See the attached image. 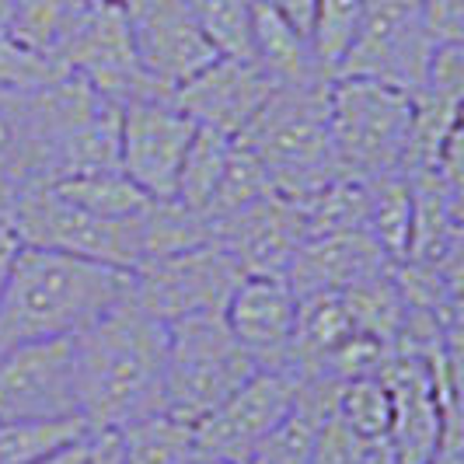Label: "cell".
Returning a JSON list of instances; mask_svg holds the SVG:
<instances>
[{"instance_id":"cell-26","label":"cell","mask_w":464,"mask_h":464,"mask_svg":"<svg viewBox=\"0 0 464 464\" xmlns=\"http://www.w3.org/2000/svg\"><path fill=\"white\" fill-rule=\"evenodd\" d=\"M231 147H234L231 137H224V133H217V130H207V126H196L171 199L203 213L209 203V196L217 192V182H220V175H224V164L231 158Z\"/></svg>"},{"instance_id":"cell-13","label":"cell","mask_w":464,"mask_h":464,"mask_svg":"<svg viewBox=\"0 0 464 464\" xmlns=\"http://www.w3.org/2000/svg\"><path fill=\"white\" fill-rule=\"evenodd\" d=\"M297 405V377L290 371H256L224 405L192 422L196 454L248 464V454Z\"/></svg>"},{"instance_id":"cell-36","label":"cell","mask_w":464,"mask_h":464,"mask_svg":"<svg viewBox=\"0 0 464 464\" xmlns=\"http://www.w3.org/2000/svg\"><path fill=\"white\" fill-rule=\"evenodd\" d=\"M92 437V433H88ZM88 437L77 443H70L63 450H56V454H49L43 461H32V464H84V454H88Z\"/></svg>"},{"instance_id":"cell-2","label":"cell","mask_w":464,"mask_h":464,"mask_svg":"<svg viewBox=\"0 0 464 464\" xmlns=\"http://www.w3.org/2000/svg\"><path fill=\"white\" fill-rule=\"evenodd\" d=\"M130 294V273L22 245L0 294V349L73 339Z\"/></svg>"},{"instance_id":"cell-33","label":"cell","mask_w":464,"mask_h":464,"mask_svg":"<svg viewBox=\"0 0 464 464\" xmlns=\"http://www.w3.org/2000/svg\"><path fill=\"white\" fill-rule=\"evenodd\" d=\"M419 14L437 46H464V0H419Z\"/></svg>"},{"instance_id":"cell-17","label":"cell","mask_w":464,"mask_h":464,"mask_svg":"<svg viewBox=\"0 0 464 464\" xmlns=\"http://www.w3.org/2000/svg\"><path fill=\"white\" fill-rule=\"evenodd\" d=\"M395 262L367 231L349 234H318L304 237L297 256L286 269V283L294 297L311 294H346L353 286L392 273Z\"/></svg>"},{"instance_id":"cell-15","label":"cell","mask_w":464,"mask_h":464,"mask_svg":"<svg viewBox=\"0 0 464 464\" xmlns=\"http://www.w3.org/2000/svg\"><path fill=\"white\" fill-rule=\"evenodd\" d=\"M269 94H273V81L258 70L256 60L217 56L209 67L188 77L182 88H175L171 102L196 126L237 140L258 116V109L269 102Z\"/></svg>"},{"instance_id":"cell-24","label":"cell","mask_w":464,"mask_h":464,"mask_svg":"<svg viewBox=\"0 0 464 464\" xmlns=\"http://www.w3.org/2000/svg\"><path fill=\"white\" fill-rule=\"evenodd\" d=\"M53 188L84 207L94 217H109V220H133L143 217L147 207L154 203L150 196H143L122 171H92V175H73V179H60L53 182Z\"/></svg>"},{"instance_id":"cell-20","label":"cell","mask_w":464,"mask_h":464,"mask_svg":"<svg viewBox=\"0 0 464 464\" xmlns=\"http://www.w3.org/2000/svg\"><path fill=\"white\" fill-rule=\"evenodd\" d=\"M297 377V405L276 430L248 454V464H311L318 430L335 409L339 381L314 377V373H294Z\"/></svg>"},{"instance_id":"cell-12","label":"cell","mask_w":464,"mask_h":464,"mask_svg":"<svg viewBox=\"0 0 464 464\" xmlns=\"http://www.w3.org/2000/svg\"><path fill=\"white\" fill-rule=\"evenodd\" d=\"M122 18L140 67L164 94H175V88L217 60V49L186 0H126Z\"/></svg>"},{"instance_id":"cell-8","label":"cell","mask_w":464,"mask_h":464,"mask_svg":"<svg viewBox=\"0 0 464 464\" xmlns=\"http://www.w3.org/2000/svg\"><path fill=\"white\" fill-rule=\"evenodd\" d=\"M241 279V269L220 245H199L140 262L130 273V294L143 311L171 325L192 314H224Z\"/></svg>"},{"instance_id":"cell-21","label":"cell","mask_w":464,"mask_h":464,"mask_svg":"<svg viewBox=\"0 0 464 464\" xmlns=\"http://www.w3.org/2000/svg\"><path fill=\"white\" fill-rule=\"evenodd\" d=\"M88 7L92 4H84V0H11L7 32L24 49L60 63V53L67 46L70 32L77 28Z\"/></svg>"},{"instance_id":"cell-10","label":"cell","mask_w":464,"mask_h":464,"mask_svg":"<svg viewBox=\"0 0 464 464\" xmlns=\"http://www.w3.org/2000/svg\"><path fill=\"white\" fill-rule=\"evenodd\" d=\"M0 419L7 422L81 419L73 339L0 349Z\"/></svg>"},{"instance_id":"cell-38","label":"cell","mask_w":464,"mask_h":464,"mask_svg":"<svg viewBox=\"0 0 464 464\" xmlns=\"http://www.w3.org/2000/svg\"><path fill=\"white\" fill-rule=\"evenodd\" d=\"M84 4H116V7H122L126 0H84Z\"/></svg>"},{"instance_id":"cell-29","label":"cell","mask_w":464,"mask_h":464,"mask_svg":"<svg viewBox=\"0 0 464 464\" xmlns=\"http://www.w3.org/2000/svg\"><path fill=\"white\" fill-rule=\"evenodd\" d=\"M92 430L84 419L67 422H7L0 419V464H32L84 440Z\"/></svg>"},{"instance_id":"cell-28","label":"cell","mask_w":464,"mask_h":464,"mask_svg":"<svg viewBox=\"0 0 464 464\" xmlns=\"http://www.w3.org/2000/svg\"><path fill=\"white\" fill-rule=\"evenodd\" d=\"M276 188L269 182V175H266V168L258 164V158L248 150V147H241L237 140H234L231 147V158L224 164V175H220V182H217V192L209 196L207 203V220H209V231H213V224L217 220H224V217H231L237 209L252 207L258 199H266V196H273Z\"/></svg>"},{"instance_id":"cell-35","label":"cell","mask_w":464,"mask_h":464,"mask_svg":"<svg viewBox=\"0 0 464 464\" xmlns=\"http://www.w3.org/2000/svg\"><path fill=\"white\" fill-rule=\"evenodd\" d=\"M276 14H283L286 22L294 24V28H301L311 35V18H314V4L318 0H266Z\"/></svg>"},{"instance_id":"cell-19","label":"cell","mask_w":464,"mask_h":464,"mask_svg":"<svg viewBox=\"0 0 464 464\" xmlns=\"http://www.w3.org/2000/svg\"><path fill=\"white\" fill-rule=\"evenodd\" d=\"M32 92H0V207L49 186Z\"/></svg>"},{"instance_id":"cell-11","label":"cell","mask_w":464,"mask_h":464,"mask_svg":"<svg viewBox=\"0 0 464 464\" xmlns=\"http://www.w3.org/2000/svg\"><path fill=\"white\" fill-rule=\"evenodd\" d=\"M196 122L171 98L119 109V171L150 199H171Z\"/></svg>"},{"instance_id":"cell-14","label":"cell","mask_w":464,"mask_h":464,"mask_svg":"<svg viewBox=\"0 0 464 464\" xmlns=\"http://www.w3.org/2000/svg\"><path fill=\"white\" fill-rule=\"evenodd\" d=\"M307 237L301 203L286 196H266L213 224V245H220L241 276H283Z\"/></svg>"},{"instance_id":"cell-7","label":"cell","mask_w":464,"mask_h":464,"mask_svg":"<svg viewBox=\"0 0 464 464\" xmlns=\"http://www.w3.org/2000/svg\"><path fill=\"white\" fill-rule=\"evenodd\" d=\"M437 43L419 14V0H367L335 77L377 81L398 92H416L430 70Z\"/></svg>"},{"instance_id":"cell-16","label":"cell","mask_w":464,"mask_h":464,"mask_svg":"<svg viewBox=\"0 0 464 464\" xmlns=\"http://www.w3.org/2000/svg\"><path fill=\"white\" fill-rule=\"evenodd\" d=\"M224 322L258 371H290L297 297L283 276H245L224 307Z\"/></svg>"},{"instance_id":"cell-1","label":"cell","mask_w":464,"mask_h":464,"mask_svg":"<svg viewBox=\"0 0 464 464\" xmlns=\"http://www.w3.org/2000/svg\"><path fill=\"white\" fill-rule=\"evenodd\" d=\"M164 349L168 325L143 311L133 294L73 335L81 419L92 433L164 412Z\"/></svg>"},{"instance_id":"cell-27","label":"cell","mask_w":464,"mask_h":464,"mask_svg":"<svg viewBox=\"0 0 464 464\" xmlns=\"http://www.w3.org/2000/svg\"><path fill=\"white\" fill-rule=\"evenodd\" d=\"M301 209L307 237L367 231V186L363 179L339 175L322 192H314L307 203H301Z\"/></svg>"},{"instance_id":"cell-37","label":"cell","mask_w":464,"mask_h":464,"mask_svg":"<svg viewBox=\"0 0 464 464\" xmlns=\"http://www.w3.org/2000/svg\"><path fill=\"white\" fill-rule=\"evenodd\" d=\"M188 464H237V461H227V458H209V454H196Z\"/></svg>"},{"instance_id":"cell-5","label":"cell","mask_w":464,"mask_h":464,"mask_svg":"<svg viewBox=\"0 0 464 464\" xmlns=\"http://www.w3.org/2000/svg\"><path fill=\"white\" fill-rule=\"evenodd\" d=\"M224 314H192L168 325L164 349V412L199 422L256 373Z\"/></svg>"},{"instance_id":"cell-22","label":"cell","mask_w":464,"mask_h":464,"mask_svg":"<svg viewBox=\"0 0 464 464\" xmlns=\"http://www.w3.org/2000/svg\"><path fill=\"white\" fill-rule=\"evenodd\" d=\"M363 186H367V234L398 266L409 252V237H412V186H409V175L405 171L377 175V179H363Z\"/></svg>"},{"instance_id":"cell-25","label":"cell","mask_w":464,"mask_h":464,"mask_svg":"<svg viewBox=\"0 0 464 464\" xmlns=\"http://www.w3.org/2000/svg\"><path fill=\"white\" fill-rule=\"evenodd\" d=\"M332 416L346 426L356 440L363 443H388L392 433V395L381 373L353 377L339 388Z\"/></svg>"},{"instance_id":"cell-32","label":"cell","mask_w":464,"mask_h":464,"mask_svg":"<svg viewBox=\"0 0 464 464\" xmlns=\"http://www.w3.org/2000/svg\"><path fill=\"white\" fill-rule=\"evenodd\" d=\"M67 70L46 56L24 49L18 39H11L7 28H0V92H32L56 81Z\"/></svg>"},{"instance_id":"cell-18","label":"cell","mask_w":464,"mask_h":464,"mask_svg":"<svg viewBox=\"0 0 464 464\" xmlns=\"http://www.w3.org/2000/svg\"><path fill=\"white\" fill-rule=\"evenodd\" d=\"M252 60L273 88H314L332 81L311 35L294 28L266 0H252Z\"/></svg>"},{"instance_id":"cell-6","label":"cell","mask_w":464,"mask_h":464,"mask_svg":"<svg viewBox=\"0 0 464 464\" xmlns=\"http://www.w3.org/2000/svg\"><path fill=\"white\" fill-rule=\"evenodd\" d=\"M4 209L22 245L92 258L122 273H133L143 262V217L133 220L94 217L84 207L63 199L53 186L32 188Z\"/></svg>"},{"instance_id":"cell-23","label":"cell","mask_w":464,"mask_h":464,"mask_svg":"<svg viewBox=\"0 0 464 464\" xmlns=\"http://www.w3.org/2000/svg\"><path fill=\"white\" fill-rule=\"evenodd\" d=\"M116 433L122 464H188L196 458L192 422L171 412L143 416Z\"/></svg>"},{"instance_id":"cell-4","label":"cell","mask_w":464,"mask_h":464,"mask_svg":"<svg viewBox=\"0 0 464 464\" xmlns=\"http://www.w3.org/2000/svg\"><path fill=\"white\" fill-rule=\"evenodd\" d=\"M328 130L339 168L353 179L405 171L412 150V94L377 81L332 77Z\"/></svg>"},{"instance_id":"cell-34","label":"cell","mask_w":464,"mask_h":464,"mask_svg":"<svg viewBox=\"0 0 464 464\" xmlns=\"http://www.w3.org/2000/svg\"><path fill=\"white\" fill-rule=\"evenodd\" d=\"M18 248H22V241L14 234V224H11L7 209L0 207V294H4V283H7V273H11V262L18 256Z\"/></svg>"},{"instance_id":"cell-31","label":"cell","mask_w":464,"mask_h":464,"mask_svg":"<svg viewBox=\"0 0 464 464\" xmlns=\"http://www.w3.org/2000/svg\"><path fill=\"white\" fill-rule=\"evenodd\" d=\"M367 11V0H318L314 4V18H311V43L314 53L322 56V63L332 70L343 60L346 46L356 35V24Z\"/></svg>"},{"instance_id":"cell-3","label":"cell","mask_w":464,"mask_h":464,"mask_svg":"<svg viewBox=\"0 0 464 464\" xmlns=\"http://www.w3.org/2000/svg\"><path fill=\"white\" fill-rule=\"evenodd\" d=\"M328 84L314 88H273L248 130L237 137L266 168L279 196L307 203L328 182L346 175L339 168L328 130Z\"/></svg>"},{"instance_id":"cell-30","label":"cell","mask_w":464,"mask_h":464,"mask_svg":"<svg viewBox=\"0 0 464 464\" xmlns=\"http://www.w3.org/2000/svg\"><path fill=\"white\" fill-rule=\"evenodd\" d=\"M217 56L252 60V0H186Z\"/></svg>"},{"instance_id":"cell-9","label":"cell","mask_w":464,"mask_h":464,"mask_svg":"<svg viewBox=\"0 0 464 464\" xmlns=\"http://www.w3.org/2000/svg\"><path fill=\"white\" fill-rule=\"evenodd\" d=\"M60 67L81 77L92 92L109 98L119 109L147 98H171L143 73L130 43L122 7L116 4H92L81 14V22L70 32L67 46L60 53Z\"/></svg>"}]
</instances>
